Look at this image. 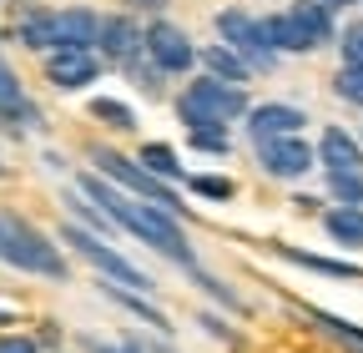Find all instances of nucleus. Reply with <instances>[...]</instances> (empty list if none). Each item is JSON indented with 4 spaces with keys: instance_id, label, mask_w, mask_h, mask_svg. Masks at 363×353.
Instances as JSON below:
<instances>
[{
    "instance_id": "1",
    "label": "nucleus",
    "mask_w": 363,
    "mask_h": 353,
    "mask_svg": "<svg viewBox=\"0 0 363 353\" xmlns=\"http://www.w3.org/2000/svg\"><path fill=\"white\" fill-rule=\"evenodd\" d=\"M247 116V91L242 86H227V81H212V76H197L182 86L177 96V121L187 131H207V126H233Z\"/></svg>"
},
{
    "instance_id": "2",
    "label": "nucleus",
    "mask_w": 363,
    "mask_h": 353,
    "mask_svg": "<svg viewBox=\"0 0 363 353\" xmlns=\"http://www.w3.org/2000/svg\"><path fill=\"white\" fill-rule=\"evenodd\" d=\"M86 157L96 162V176H106L116 192H126V197H136V202H152V207H167L177 223L187 217V207L177 202V192H172L167 182H157V176H152L142 162H136V157L111 152V147H86Z\"/></svg>"
},
{
    "instance_id": "3",
    "label": "nucleus",
    "mask_w": 363,
    "mask_h": 353,
    "mask_svg": "<svg viewBox=\"0 0 363 353\" xmlns=\"http://www.w3.org/2000/svg\"><path fill=\"white\" fill-rule=\"evenodd\" d=\"M0 223H6V247H0V262H11V268H21V273H35V278H51V283H66V278H71L61 247L45 242L40 228H30L26 217H11V212L0 217Z\"/></svg>"
},
{
    "instance_id": "4",
    "label": "nucleus",
    "mask_w": 363,
    "mask_h": 353,
    "mask_svg": "<svg viewBox=\"0 0 363 353\" xmlns=\"http://www.w3.org/2000/svg\"><path fill=\"white\" fill-rule=\"evenodd\" d=\"M61 242H71V252H76V257H86L91 268L106 278V283H116V288H126V293H142V298H147V293L157 288V283H152V273H142L126 252H116L111 242H101L96 232H86V228H76V223H66V228H61Z\"/></svg>"
},
{
    "instance_id": "5",
    "label": "nucleus",
    "mask_w": 363,
    "mask_h": 353,
    "mask_svg": "<svg viewBox=\"0 0 363 353\" xmlns=\"http://www.w3.org/2000/svg\"><path fill=\"white\" fill-rule=\"evenodd\" d=\"M217 40H222L227 51H238V56L247 61V71H252V76L278 66V51L267 46L262 21H257V16H247L242 6H227V11H217Z\"/></svg>"
},
{
    "instance_id": "6",
    "label": "nucleus",
    "mask_w": 363,
    "mask_h": 353,
    "mask_svg": "<svg viewBox=\"0 0 363 353\" xmlns=\"http://www.w3.org/2000/svg\"><path fill=\"white\" fill-rule=\"evenodd\" d=\"M142 51H147V61H152L162 76H187V71L197 66L192 35L182 30V26H172V21H162V16L142 30Z\"/></svg>"
},
{
    "instance_id": "7",
    "label": "nucleus",
    "mask_w": 363,
    "mask_h": 353,
    "mask_svg": "<svg viewBox=\"0 0 363 353\" xmlns=\"http://www.w3.org/2000/svg\"><path fill=\"white\" fill-rule=\"evenodd\" d=\"M257 167L278 182H303V176L318 167V152L303 137H278V142H257Z\"/></svg>"
},
{
    "instance_id": "8",
    "label": "nucleus",
    "mask_w": 363,
    "mask_h": 353,
    "mask_svg": "<svg viewBox=\"0 0 363 353\" xmlns=\"http://www.w3.org/2000/svg\"><path fill=\"white\" fill-rule=\"evenodd\" d=\"M303 126H308V111L293 106V101H262V106H247V137H252V142L303 137Z\"/></svg>"
},
{
    "instance_id": "9",
    "label": "nucleus",
    "mask_w": 363,
    "mask_h": 353,
    "mask_svg": "<svg viewBox=\"0 0 363 353\" xmlns=\"http://www.w3.org/2000/svg\"><path fill=\"white\" fill-rule=\"evenodd\" d=\"M96 51H101V61H111V66H131V61H142V56H147V51H142V26H136L126 11H121V16H101Z\"/></svg>"
},
{
    "instance_id": "10",
    "label": "nucleus",
    "mask_w": 363,
    "mask_h": 353,
    "mask_svg": "<svg viewBox=\"0 0 363 353\" xmlns=\"http://www.w3.org/2000/svg\"><path fill=\"white\" fill-rule=\"evenodd\" d=\"M101 76V56L96 51H51L45 56V81L56 91H86Z\"/></svg>"
},
{
    "instance_id": "11",
    "label": "nucleus",
    "mask_w": 363,
    "mask_h": 353,
    "mask_svg": "<svg viewBox=\"0 0 363 353\" xmlns=\"http://www.w3.org/2000/svg\"><path fill=\"white\" fill-rule=\"evenodd\" d=\"M101 16L91 6H66L56 11V51H96Z\"/></svg>"
},
{
    "instance_id": "12",
    "label": "nucleus",
    "mask_w": 363,
    "mask_h": 353,
    "mask_svg": "<svg viewBox=\"0 0 363 353\" xmlns=\"http://www.w3.org/2000/svg\"><path fill=\"white\" fill-rule=\"evenodd\" d=\"M318 167L323 172H363V142L343 126H323V137H318Z\"/></svg>"
},
{
    "instance_id": "13",
    "label": "nucleus",
    "mask_w": 363,
    "mask_h": 353,
    "mask_svg": "<svg viewBox=\"0 0 363 353\" xmlns=\"http://www.w3.org/2000/svg\"><path fill=\"white\" fill-rule=\"evenodd\" d=\"M288 16H293L298 30L313 40V51H318V46H338V26H333V11L323 6V0H293Z\"/></svg>"
},
{
    "instance_id": "14",
    "label": "nucleus",
    "mask_w": 363,
    "mask_h": 353,
    "mask_svg": "<svg viewBox=\"0 0 363 353\" xmlns=\"http://www.w3.org/2000/svg\"><path fill=\"white\" fill-rule=\"evenodd\" d=\"M197 66H202V76L227 81V86H242V91H247V81H252L247 61H242L238 51H227L222 40H212V46H202V51H197Z\"/></svg>"
},
{
    "instance_id": "15",
    "label": "nucleus",
    "mask_w": 363,
    "mask_h": 353,
    "mask_svg": "<svg viewBox=\"0 0 363 353\" xmlns=\"http://www.w3.org/2000/svg\"><path fill=\"white\" fill-rule=\"evenodd\" d=\"M16 40H21L26 51H40V56H51V51H56V11H45V6H21Z\"/></svg>"
},
{
    "instance_id": "16",
    "label": "nucleus",
    "mask_w": 363,
    "mask_h": 353,
    "mask_svg": "<svg viewBox=\"0 0 363 353\" xmlns=\"http://www.w3.org/2000/svg\"><path fill=\"white\" fill-rule=\"evenodd\" d=\"M272 252L288 257V262H298V268H308V273H323V278H343V283H358L363 278L358 262H343V257H318V252H303V247H288V242H272Z\"/></svg>"
},
{
    "instance_id": "17",
    "label": "nucleus",
    "mask_w": 363,
    "mask_h": 353,
    "mask_svg": "<svg viewBox=\"0 0 363 353\" xmlns=\"http://www.w3.org/2000/svg\"><path fill=\"white\" fill-rule=\"evenodd\" d=\"M262 35H267V46L278 51V56H308V51H313V40L298 30V21H293L288 11L262 16Z\"/></svg>"
},
{
    "instance_id": "18",
    "label": "nucleus",
    "mask_w": 363,
    "mask_h": 353,
    "mask_svg": "<svg viewBox=\"0 0 363 353\" xmlns=\"http://www.w3.org/2000/svg\"><path fill=\"white\" fill-rule=\"evenodd\" d=\"M303 318H308L318 333H328L333 343H343L348 353H363V328H358V323H348V318L328 313V308H313V303H303Z\"/></svg>"
},
{
    "instance_id": "19",
    "label": "nucleus",
    "mask_w": 363,
    "mask_h": 353,
    "mask_svg": "<svg viewBox=\"0 0 363 353\" xmlns=\"http://www.w3.org/2000/svg\"><path fill=\"white\" fill-rule=\"evenodd\" d=\"M136 162H142L157 182H167V187H177V182H187V172H182V162H177V152L167 147V142H147L142 152H136Z\"/></svg>"
},
{
    "instance_id": "20",
    "label": "nucleus",
    "mask_w": 363,
    "mask_h": 353,
    "mask_svg": "<svg viewBox=\"0 0 363 353\" xmlns=\"http://www.w3.org/2000/svg\"><path fill=\"white\" fill-rule=\"evenodd\" d=\"M323 228L338 247H363V207H328Z\"/></svg>"
},
{
    "instance_id": "21",
    "label": "nucleus",
    "mask_w": 363,
    "mask_h": 353,
    "mask_svg": "<svg viewBox=\"0 0 363 353\" xmlns=\"http://www.w3.org/2000/svg\"><path fill=\"white\" fill-rule=\"evenodd\" d=\"M101 293L116 303V308H126V313H136V318H142V323H152L157 333H172V323H167V313H162V308H152L142 293H126V288H116V283H106L101 278Z\"/></svg>"
},
{
    "instance_id": "22",
    "label": "nucleus",
    "mask_w": 363,
    "mask_h": 353,
    "mask_svg": "<svg viewBox=\"0 0 363 353\" xmlns=\"http://www.w3.org/2000/svg\"><path fill=\"white\" fill-rule=\"evenodd\" d=\"M91 116H96L101 126H111V131H131L136 126V111L126 101H116V96H91Z\"/></svg>"
},
{
    "instance_id": "23",
    "label": "nucleus",
    "mask_w": 363,
    "mask_h": 353,
    "mask_svg": "<svg viewBox=\"0 0 363 353\" xmlns=\"http://www.w3.org/2000/svg\"><path fill=\"white\" fill-rule=\"evenodd\" d=\"M187 187L202 202H233V192H238V182H233V176H222V172H197V176H187Z\"/></svg>"
},
{
    "instance_id": "24",
    "label": "nucleus",
    "mask_w": 363,
    "mask_h": 353,
    "mask_svg": "<svg viewBox=\"0 0 363 353\" xmlns=\"http://www.w3.org/2000/svg\"><path fill=\"white\" fill-rule=\"evenodd\" d=\"M328 197L338 207H363V172H328Z\"/></svg>"
},
{
    "instance_id": "25",
    "label": "nucleus",
    "mask_w": 363,
    "mask_h": 353,
    "mask_svg": "<svg viewBox=\"0 0 363 353\" xmlns=\"http://www.w3.org/2000/svg\"><path fill=\"white\" fill-rule=\"evenodd\" d=\"M66 207H71V217H76V228H86V232H96V237H101V232H111V223H106V217H101L96 207H91V202H86L81 192H76V197L66 192Z\"/></svg>"
},
{
    "instance_id": "26",
    "label": "nucleus",
    "mask_w": 363,
    "mask_h": 353,
    "mask_svg": "<svg viewBox=\"0 0 363 353\" xmlns=\"http://www.w3.org/2000/svg\"><path fill=\"white\" fill-rule=\"evenodd\" d=\"M192 283H197L202 293H212V298H217L222 308H233V313H242V298H238L233 288H227L222 278H212V273H202V268H192Z\"/></svg>"
},
{
    "instance_id": "27",
    "label": "nucleus",
    "mask_w": 363,
    "mask_h": 353,
    "mask_svg": "<svg viewBox=\"0 0 363 353\" xmlns=\"http://www.w3.org/2000/svg\"><path fill=\"white\" fill-rule=\"evenodd\" d=\"M333 96H338V101H348V106H363V71L343 66V71L333 76Z\"/></svg>"
},
{
    "instance_id": "28",
    "label": "nucleus",
    "mask_w": 363,
    "mask_h": 353,
    "mask_svg": "<svg viewBox=\"0 0 363 353\" xmlns=\"http://www.w3.org/2000/svg\"><path fill=\"white\" fill-rule=\"evenodd\" d=\"M187 142H192L197 152H212V157H227V152H233V137H227L222 126H207V131H187Z\"/></svg>"
},
{
    "instance_id": "29",
    "label": "nucleus",
    "mask_w": 363,
    "mask_h": 353,
    "mask_svg": "<svg viewBox=\"0 0 363 353\" xmlns=\"http://www.w3.org/2000/svg\"><path fill=\"white\" fill-rule=\"evenodd\" d=\"M338 51H343V66L363 71V21L348 26V30H338Z\"/></svg>"
},
{
    "instance_id": "30",
    "label": "nucleus",
    "mask_w": 363,
    "mask_h": 353,
    "mask_svg": "<svg viewBox=\"0 0 363 353\" xmlns=\"http://www.w3.org/2000/svg\"><path fill=\"white\" fill-rule=\"evenodd\" d=\"M121 71H131V81L142 86L147 96H162V71H157V66H152L147 56H142V61H131V66H121Z\"/></svg>"
},
{
    "instance_id": "31",
    "label": "nucleus",
    "mask_w": 363,
    "mask_h": 353,
    "mask_svg": "<svg viewBox=\"0 0 363 353\" xmlns=\"http://www.w3.org/2000/svg\"><path fill=\"white\" fill-rule=\"evenodd\" d=\"M86 353H147L136 338H116V343H101V338H86Z\"/></svg>"
},
{
    "instance_id": "32",
    "label": "nucleus",
    "mask_w": 363,
    "mask_h": 353,
    "mask_svg": "<svg viewBox=\"0 0 363 353\" xmlns=\"http://www.w3.org/2000/svg\"><path fill=\"white\" fill-rule=\"evenodd\" d=\"M121 11H126V16H152V21H157V16L167 11V0H121Z\"/></svg>"
},
{
    "instance_id": "33",
    "label": "nucleus",
    "mask_w": 363,
    "mask_h": 353,
    "mask_svg": "<svg viewBox=\"0 0 363 353\" xmlns=\"http://www.w3.org/2000/svg\"><path fill=\"white\" fill-rule=\"evenodd\" d=\"M0 353H40L35 338H0Z\"/></svg>"
},
{
    "instance_id": "34",
    "label": "nucleus",
    "mask_w": 363,
    "mask_h": 353,
    "mask_svg": "<svg viewBox=\"0 0 363 353\" xmlns=\"http://www.w3.org/2000/svg\"><path fill=\"white\" fill-rule=\"evenodd\" d=\"M197 323H202V328H212V333H217V338H227V343H238V333H233V328H227L222 318H212V313H202Z\"/></svg>"
},
{
    "instance_id": "35",
    "label": "nucleus",
    "mask_w": 363,
    "mask_h": 353,
    "mask_svg": "<svg viewBox=\"0 0 363 353\" xmlns=\"http://www.w3.org/2000/svg\"><path fill=\"white\" fill-rule=\"evenodd\" d=\"M328 11H343V6H358V0H323Z\"/></svg>"
},
{
    "instance_id": "36",
    "label": "nucleus",
    "mask_w": 363,
    "mask_h": 353,
    "mask_svg": "<svg viewBox=\"0 0 363 353\" xmlns=\"http://www.w3.org/2000/svg\"><path fill=\"white\" fill-rule=\"evenodd\" d=\"M0 247H6V223H0Z\"/></svg>"
},
{
    "instance_id": "37",
    "label": "nucleus",
    "mask_w": 363,
    "mask_h": 353,
    "mask_svg": "<svg viewBox=\"0 0 363 353\" xmlns=\"http://www.w3.org/2000/svg\"><path fill=\"white\" fill-rule=\"evenodd\" d=\"M152 353H172V348H162V343H157V348H152Z\"/></svg>"
},
{
    "instance_id": "38",
    "label": "nucleus",
    "mask_w": 363,
    "mask_h": 353,
    "mask_svg": "<svg viewBox=\"0 0 363 353\" xmlns=\"http://www.w3.org/2000/svg\"><path fill=\"white\" fill-rule=\"evenodd\" d=\"M0 172H6V167H0Z\"/></svg>"
},
{
    "instance_id": "39",
    "label": "nucleus",
    "mask_w": 363,
    "mask_h": 353,
    "mask_svg": "<svg viewBox=\"0 0 363 353\" xmlns=\"http://www.w3.org/2000/svg\"><path fill=\"white\" fill-rule=\"evenodd\" d=\"M358 6H363V0H358Z\"/></svg>"
},
{
    "instance_id": "40",
    "label": "nucleus",
    "mask_w": 363,
    "mask_h": 353,
    "mask_svg": "<svg viewBox=\"0 0 363 353\" xmlns=\"http://www.w3.org/2000/svg\"><path fill=\"white\" fill-rule=\"evenodd\" d=\"M358 142H363V137H358Z\"/></svg>"
}]
</instances>
